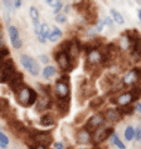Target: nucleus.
<instances>
[{
    "instance_id": "4c0bfd02",
    "label": "nucleus",
    "mask_w": 141,
    "mask_h": 149,
    "mask_svg": "<svg viewBox=\"0 0 141 149\" xmlns=\"http://www.w3.org/2000/svg\"><path fill=\"white\" fill-rule=\"evenodd\" d=\"M3 44V31H1V28H0V47Z\"/></svg>"
},
{
    "instance_id": "2eb2a0df",
    "label": "nucleus",
    "mask_w": 141,
    "mask_h": 149,
    "mask_svg": "<svg viewBox=\"0 0 141 149\" xmlns=\"http://www.w3.org/2000/svg\"><path fill=\"white\" fill-rule=\"evenodd\" d=\"M10 107H9V102L6 99H0V115L1 117H5L6 113L9 111Z\"/></svg>"
},
{
    "instance_id": "4468645a",
    "label": "nucleus",
    "mask_w": 141,
    "mask_h": 149,
    "mask_svg": "<svg viewBox=\"0 0 141 149\" xmlns=\"http://www.w3.org/2000/svg\"><path fill=\"white\" fill-rule=\"evenodd\" d=\"M49 33H51V29H49L48 24H42L40 25V34L38 35V39L40 43H45V39L49 36Z\"/></svg>"
},
{
    "instance_id": "c9c22d12",
    "label": "nucleus",
    "mask_w": 141,
    "mask_h": 149,
    "mask_svg": "<svg viewBox=\"0 0 141 149\" xmlns=\"http://www.w3.org/2000/svg\"><path fill=\"white\" fill-rule=\"evenodd\" d=\"M40 60H42V63H48V58L45 55H40Z\"/></svg>"
},
{
    "instance_id": "dca6fc26",
    "label": "nucleus",
    "mask_w": 141,
    "mask_h": 149,
    "mask_svg": "<svg viewBox=\"0 0 141 149\" xmlns=\"http://www.w3.org/2000/svg\"><path fill=\"white\" fill-rule=\"evenodd\" d=\"M61 36H62V31H61L57 26H53V28H52V31L49 33L48 39L51 40V41H57L58 39L61 38Z\"/></svg>"
},
{
    "instance_id": "39448f33",
    "label": "nucleus",
    "mask_w": 141,
    "mask_h": 149,
    "mask_svg": "<svg viewBox=\"0 0 141 149\" xmlns=\"http://www.w3.org/2000/svg\"><path fill=\"white\" fill-rule=\"evenodd\" d=\"M87 61L91 65H97L101 64L103 61V55L102 53L98 50V49H91L88 50V55H87Z\"/></svg>"
},
{
    "instance_id": "412c9836",
    "label": "nucleus",
    "mask_w": 141,
    "mask_h": 149,
    "mask_svg": "<svg viewBox=\"0 0 141 149\" xmlns=\"http://www.w3.org/2000/svg\"><path fill=\"white\" fill-rule=\"evenodd\" d=\"M111 15H112V18L116 23H118V24H123L125 22H123V18H122V15L118 13L117 10H115V9H111Z\"/></svg>"
},
{
    "instance_id": "aec40b11",
    "label": "nucleus",
    "mask_w": 141,
    "mask_h": 149,
    "mask_svg": "<svg viewBox=\"0 0 141 149\" xmlns=\"http://www.w3.org/2000/svg\"><path fill=\"white\" fill-rule=\"evenodd\" d=\"M111 143L114 144V146H116V147H118L120 149H126V147H125V144H123L121 140L118 139V136L116 135V134H112V136H111Z\"/></svg>"
},
{
    "instance_id": "c756f323",
    "label": "nucleus",
    "mask_w": 141,
    "mask_h": 149,
    "mask_svg": "<svg viewBox=\"0 0 141 149\" xmlns=\"http://www.w3.org/2000/svg\"><path fill=\"white\" fill-rule=\"evenodd\" d=\"M102 103H103V99L102 98H97L96 100L91 102V107H92V108H96V107H98L99 104H102Z\"/></svg>"
},
{
    "instance_id": "1a4fd4ad",
    "label": "nucleus",
    "mask_w": 141,
    "mask_h": 149,
    "mask_svg": "<svg viewBox=\"0 0 141 149\" xmlns=\"http://www.w3.org/2000/svg\"><path fill=\"white\" fill-rule=\"evenodd\" d=\"M134 100L135 99L131 93H123V94H120L114 103H117L120 107H126V105H130Z\"/></svg>"
},
{
    "instance_id": "6ab92c4d",
    "label": "nucleus",
    "mask_w": 141,
    "mask_h": 149,
    "mask_svg": "<svg viewBox=\"0 0 141 149\" xmlns=\"http://www.w3.org/2000/svg\"><path fill=\"white\" fill-rule=\"evenodd\" d=\"M120 45H121V49H123V50H127V49H130V39H128V36L126 34L121 36Z\"/></svg>"
},
{
    "instance_id": "a19ab883",
    "label": "nucleus",
    "mask_w": 141,
    "mask_h": 149,
    "mask_svg": "<svg viewBox=\"0 0 141 149\" xmlns=\"http://www.w3.org/2000/svg\"><path fill=\"white\" fill-rule=\"evenodd\" d=\"M137 16H139V19H140V22H141V9L137 11Z\"/></svg>"
},
{
    "instance_id": "a878e982",
    "label": "nucleus",
    "mask_w": 141,
    "mask_h": 149,
    "mask_svg": "<svg viewBox=\"0 0 141 149\" xmlns=\"http://www.w3.org/2000/svg\"><path fill=\"white\" fill-rule=\"evenodd\" d=\"M131 94H132V97H134V99H137L141 95V86L134 85V88H132V90H131Z\"/></svg>"
},
{
    "instance_id": "7ed1b4c3",
    "label": "nucleus",
    "mask_w": 141,
    "mask_h": 149,
    "mask_svg": "<svg viewBox=\"0 0 141 149\" xmlns=\"http://www.w3.org/2000/svg\"><path fill=\"white\" fill-rule=\"evenodd\" d=\"M105 122V117H103V114H96L93 115V117H91L88 119V122L86 124V129L90 132H96L99 127L103 124Z\"/></svg>"
},
{
    "instance_id": "423d86ee",
    "label": "nucleus",
    "mask_w": 141,
    "mask_h": 149,
    "mask_svg": "<svg viewBox=\"0 0 141 149\" xmlns=\"http://www.w3.org/2000/svg\"><path fill=\"white\" fill-rule=\"evenodd\" d=\"M56 94L58 95V98H59V99H67L68 98L69 88H68L67 81L59 80L57 83V84H56Z\"/></svg>"
},
{
    "instance_id": "b1692460",
    "label": "nucleus",
    "mask_w": 141,
    "mask_h": 149,
    "mask_svg": "<svg viewBox=\"0 0 141 149\" xmlns=\"http://www.w3.org/2000/svg\"><path fill=\"white\" fill-rule=\"evenodd\" d=\"M40 124L44 127H49V125H52L53 124V119L49 117V115H44V117L40 119Z\"/></svg>"
},
{
    "instance_id": "ddd939ff",
    "label": "nucleus",
    "mask_w": 141,
    "mask_h": 149,
    "mask_svg": "<svg viewBox=\"0 0 141 149\" xmlns=\"http://www.w3.org/2000/svg\"><path fill=\"white\" fill-rule=\"evenodd\" d=\"M105 119H107L109 122H117L120 118V111L116 109H109L106 110V113L103 114Z\"/></svg>"
},
{
    "instance_id": "20e7f679",
    "label": "nucleus",
    "mask_w": 141,
    "mask_h": 149,
    "mask_svg": "<svg viewBox=\"0 0 141 149\" xmlns=\"http://www.w3.org/2000/svg\"><path fill=\"white\" fill-rule=\"evenodd\" d=\"M141 78V69H134L130 73H127L123 78V84L125 85H135L136 81H139Z\"/></svg>"
},
{
    "instance_id": "393cba45",
    "label": "nucleus",
    "mask_w": 141,
    "mask_h": 149,
    "mask_svg": "<svg viewBox=\"0 0 141 149\" xmlns=\"http://www.w3.org/2000/svg\"><path fill=\"white\" fill-rule=\"evenodd\" d=\"M134 108H132L131 105H126V107H120V114H122V113H126V114H132L134 113Z\"/></svg>"
},
{
    "instance_id": "6e6552de",
    "label": "nucleus",
    "mask_w": 141,
    "mask_h": 149,
    "mask_svg": "<svg viewBox=\"0 0 141 149\" xmlns=\"http://www.w3.org/2000/svg\"><path fill=\"white\" fill-rule=\"evenodd\" d=\"M56 58H57V61H58V64H59L61 69H63V70H68L69 69L70 60H69V56H68L67 53L66 52H59L56 55Z\"/></svg>"
},
{
    "instance_id": "bb28decb",
    "label": "nucleus",
    "mask_w": 141,
    "mask_h": 149,
    "mask_svg": "<svg viewBox=\"0 0 141 149\" xmlns=\"http://www.w3.org/2000/svg\"><path fill=\"white\" fill-rule=\"evenodd\" d=\"M8 144H9V139H8V136L0 132V147H6Z\"/></svg>"
},
{
    "instance_id": "f257e3e1",
    "label": "nucleus",
    "mask_w": 141,
    "mask_h": 149,
    "mask_svg": "<svg viewBox=\"0 0 141 149\" xmlns=\"http://www.w3.org/2000/svg\"><path fill=\"white\" fill-rule=\"evenodd\" d=\"M16 100H18L19 104L23 105V107L32 105V104H34L35 100H37V93L33 89L23 85L22 88L16 92Z\"/></svg>"
},
{
    "instance_id": "a211bd4d",
    "label": "nucleus",
    "mask_w": 141,
    "mask_h": 149,
    "mask_svg": "<svg viewBox=\"0 0 141 149\" xmlns=\"http://www.w3.org/2000/svg\"><path fill=\"white\" fill-rule=\"evenodd\" d=\"M56 74V68L52 67V65H48V67H45L44 70H43V77L45 79H51V78Z\"/></svg>"
},
{
    "instance_id": "f3484780",
    "label": "nucleus",
    "mask_w": 141,
    "mask_h": 149,
    "mask_svg": "<svg viewBox=\"0 0 141 149\" xmlns=\"http://www.w3.org/2000/svg\"><path fill=\"white\" fill-rule=\"evenodd\" d=\"M68 52H69L70 58H77V56H78V53H80V48H78V44H77V43H70V41H69Z\"/></svg>"
},
{
    "instance_id": "7c9ffc66",
    "label": "nucleus",
    "mask_w": 141,
    "mask_h": 149,
    "mask_svg": "<svg viewBox=\"0 0 141 149\" xmlns=\"http://www.w3.org/2000/svg\"><path fill=\"white\" fill-rule=\"evenodd\" d=\"M57 22L58 23H66V20H67V16H66V14H58L56 16Z\"/></svg>"
},
{
    "instance_id": "473e14b6",
    "label": "nucleus",
    "mask_w": 141,
    "mask_h": 149,
    "mask_svg": "<svg viewBox=\"0 0 141 149\" xmlns=\"http://www.w3.org/2000/svg\"><path fill=\"white\" fill-rule=\"evenodd\" d=\"M135 136H136V140H139V142H140V140H141V129H140V128L135 130Z\"/></svg>"
},
{
    "instance_id": "9b49d317",
    "label": "nucleus",
    "mask_w": 141,
    "mask_h": 149,
    "mask_svg": "<svg viewBox=\"0 0 141 149\" xmlns=\"http://www.w3.org/2000/svg\"><path fill=\"white\" fill-rule=\"evenodd\" d=\"M76 139L80 144H87V143H91L92 140V135L87 129H81L77 132V135H76Z\"/></svg>"
},
{
    "instance_id": "f8f14e48",
    "label": "nucleus",
    "mask_w": 141,
    "mask_h": 149,
    "mask_svg": "<svg viewBox=\"0 0 141 149\" xmlns=\"http://www.w3.org/2000/svg\"><path fill=\"white\" fill-rule=\"evenodd\" d=\"M33 139H34L37 143H39V146L44 147L45 144H51L52 136L48 133H40V132H38V133H35L34 135H33Z\"/></svg>"
},
{
    "instance_id": "9d476101",
    "label": "nucleus",
    "mask_w": 141,
    "mask_h": 149,
    "mask_svg": "<svg viewBox=\"0 0 141 149\" xmlns=\"http://www.w3.org/2000/svg\"><path fill=\"white\" fill-rule=\"evenodd\" d=\"M114 129L112 128H107V129H103V130H99L97 129L96 130V134H94V142L96 143H102L109 138V136L112 134Z\"/></svg>"
},
{
    "instance_id": "72a5a7b5",
    "label": "nucleus",
    "mask_w": 141,
    "mask_h": 149,
    "mask_svg": "<svg viewBox=\"0 0 141 149\" xmlns=\"http://www.w3.org/2000/svg\"><path fill=\"white\" fill-rule=\"evenodd\" d=\"M105 24H107V25H112V24H114V20L111 19V18H106V19H105Z\"/></svg>"
},
{
    "instance_id": "cd10ccee",
    "label": "nucleus",
    "mask_w": 141,
    "mask_h": 149,
    "mask_svg": "<svg viewBox=\"0 0 141 149\" xmlns=\"http://www.w3.org/2000/svg\"><path fill=\"white\" fill-rule=\"evenodd\" d=\"M48 4V5H51V6H53L54 8V9H57L58 6H63V4H62L61 1H57V0H47V1H45Z\"/></svg>"
},
{
    "instance_id": "0eeeda50",
    "label": "nucleus",
    "mask_w": 141,
    "mask_h": 149,
    "mask_svg": "<svg viewBox=\"0 0 141 149\" xmlns=\"http://www.w3.org/2000/svg\"><path fill=\"white\" fill-rule=\"evenodd\" d=\"M9 35H10V41L13 44V47L15 49H19L22 47V40H20V36H19V31H18V28L11 25L9 26Z\"/></svg>"
},
{
    "instance_id": "f03ea898",
    "label": "nucleus",
    "mask_w": 141,
    "mask_h": 149,
    "mask_svg": "<svg viewBox=\"0 0 141 149\" xmlns=\"http://www.w3.org/2000/svg\"><path fill=\"white\" fill-rule=\"evenodd\" d=\"M20 61H22V65L32 75H38V72H39V68H38V64L34 61V59L28 55H22L20 56Z\"/></svg>"
},
{
    "instance_id": "79ce46f5",
    "label": "nucleus",
    "mask_w": 141,
    "mask_h": 149,
    "mask_svg": "<svg viewBox=\"0 0 141 149\" xmlns=\"http://www.w3.org/2000/svg\"><path fill=\"white\" fill-rule=\"evenodd\" d=\"M68 149H72V148H68Z\"/></svg>"
},
{
    "instance_id": "e433bc0d",
    "label": "nucleus",
    "mask_w": 141,
    "mask_h": 149,
    "mask_svg": "<svg viewBox=\"0 0 141 149\" xmlns=\"http://www.w3.org/2000/svg\"><path fill=\"white\" fill-rule=\"evenodd\" d=\"M135 110H137V111H139V113L141 114V103H139V104H137V105H136V108H135Z\"/></svg>"
},
{
    "instance_id": "58836bf2",
    "label": "nucleus",
    "mask_w": 141,
    "mask_h": 149,
    "mask_svg": "<svg viewBox=\"0 0 141 149\" xmlns=\"http://www.w3.org/2000/svg\"><path fill=\"white\" fill-rule=\"evenodd\" d=\"M20 5H22V3H20V1H15L14 3V8H19Z\"/></svg>"
},
{
    "instance_id": "f704fd0d",
    "label": "nucleus",
    "mask_w": 141,
    "mask_h": 149,
    "mask_svg": "<svg viewBox=\"0 0 141 149\" xmlns=\"http://www.w3.org/2000/svg\"><path fill=\"white\" fill-rule=\"evenodd\" d=\"M54 148L56 149H63V143H59V142L54 143Z\"/></svg>"
},
{
    "instance_id": "c85d7f7f",
    "label": "nucleus",
    "mask_w": 141,
    "mask_h": 149,
    "mask_svg": "<svg viewBox=\"0 0 141 149\" xmlns=\"http://www.w3.org/2000/svg\"><path fill=\"white\" fill-rule=\"evenodd\" d=\"M0 81H1V83L6 81V75H5V72H4L3 61H1V60H0Z\"/></svg>"
},
{
    "instance_id": "4be33fe9",
    "label": "nucleus",
    "mask_w": 141,
    "mask_h": 149,
    "mask_svg": "<svg viewBox=\"0 0 141 149\" xmlns=\"http://www.w3.org/2000/svg\"><path fill=\"white\" fill-rule=\"evenodd\" d=\"M49 104H51V99H49L48 97H44L42 100L39 102V105L37 107V109H38V110H39V109H40V110L45 109V108H48V107H49Z\"/></svg>"
},
{
    "instance_id": "2f4dec72",
    "label": "nucleus",
    "mask_w": 141,
    "mask_h": 149,
    "mask_svg": "<svg viewBox=\"0 0 141 149\" xmlns=\"http://www.w3.org/2000/svg\"><path fill=\"white\" fill-rule=\"evenodd\" d=\"M103 25H105V22H102V20H99V22L97 23V31H101L102 29H103Z\"/></svg>"
},
{
    "instance_id": "ea45409f",
    "label": "nucleus",
    "mask_w": 141,
    "mask_h": 149,
    "mask_svg": "<svg viewBox=\"0 0 141 149\" xmlns=\"http://www.w3.org/2000/svg\"><path fill=\"white\" fill-rule=\"evenodd\" d=\"M33 149H45V147H43V146H37L35 148H33Z\"/></svg>"
},
{
    "instance_id": "5701e85b",
    "label": "nucleus",
    "mask_w": 141,
    "mask_h": 149,
    "mask_svg": "<svg viewBox=\"0 0 141 149\" xmlns=\"http://www.w3.org/2000/svg\"><path fill=\"white\" fill-rule=\"evenodd\" d=\"M125 138L127 140H132V139L135 138V129L131 125H128L126 128V130H125Z\"/></svg>"
}]
</instances>
